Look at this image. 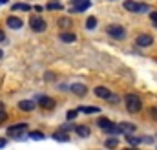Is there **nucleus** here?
<instances>
[{"mask_svg": "<svg viewBox=\"0 0 157 150\" xmlns=\"http://www.w3.org/2000/svg\"><path fill=\"white\" fill-rule=\"evenodd\" d=\"M95 95L101 97V99H108V97H110V90H108L106 86H97V88H95Z\"/></svg>", "mask_w": 157, "mask_h": 150, "instance_id": "4468645a", "label": "nucleus"}, {"mask_svg": "<svg viewBox=\"0 0 157 150\" xmlns=\"http://www.w3.org/2000/svg\"><path fill=\"white\" fill-rule=\"evenodd\" d=\"M2 57H4V53H2V49H0V59H2Z\"/></svg>", "mask_w": 157, "mask_h": 150, "instance_id": "f704fd0d", "label": "nucleus"}, {"mask_svg": "<svg viewBox=\"0 0 157 150\" xmlns=\"http://www.w3.org/2000/svg\"><path fill=\"white\" fill-rule=\"evenodd\" d=\"M0 110H4V105H2V103H0Z\"/></svg>", "mask_w": 157, "mask_h": 150, "instance_id": "72a5a7b5", "label": "nucleus"}, {"mask_svg": "<svg viewBox=\"0 0 157 150\" xmlns=\"http://www.w3.org/2000/svg\"><path fill=\"white\" fill-rule=\"evenodd\" d=\"M6 24H7V28H11V30H20L22 26H24V22H22V18H18V17H7V20H6Z\"/></svg>", "mask_w": 157, "mask_h": 150, "instance_id": "0eeeda50", "label": "nucleus"}, {"mask_svg": "<svg viewBox=\"0 0 157 150\" xmlns=\"http://www.w3.org/2000/svg\"><path fill=\"white\" fill-rule=\"evenodd\" d=\"M29 26H31L33 31L42 33V31L46 30V20H44L42 17H31V18H29Z\"/></svg>", "mask_w": 157, "mask_h": 150, "instance_id": "20e7f679", "label": "nucleus"}, {"mask_svg": "<svg viewBox=\"0 0 157 150\" xmlns=\"http://www.w3.org/2000/svg\"><path fill=\"white\" fill-rule=\"evenodd\" d=\"M59 28H71V18H66V17L59 18Z\"/></svg>", "mask_w": 157, "mask_h": 150, "instance_id": "5701e85b", "label": "nucleus"}, {"mask_svg": "<svg viewBox=\"0 0 157 150\" xmlns=\"http://www.w3.org/2000/svg\"><path fill=\"white\" fill-rule=\"evenodd\" d=\"M29 137H31V139H37V141H40V139H44L46 136H44L42 132H29Z\"/></svg>", "mask_w": 157, "mask_h": 150, "instance_id": "393cba45", "label": "nucleus"}, {"mask_svg": "<svg viewBox=\"0 0 157 150\" xmlns=\"http://www.w3.org/2000/svg\"><path fill=\"white\" fill-rule=\"evenodd\" d=\"M78 112H82V113H97L99 112V108H97V106H80Z\"/></svg>", "mask_w": 157, "mask_h": 150, "instance_id": "412c9836", "label": "nucleus"}, {"mask_svg": "<svg viewBox=\"0 0 157 150\" xmlns=\"http://www.w3.org/2000/svg\"><path fill=\"white\" fill-rule=\"evenodd\" d=\"M146 11H150V6L148 4H141L139 6V13H146Z\"/></svg>", "mask_w": 157, "mask_h": 150, "instance_id": "cd10ccee", "label": "nucleus"}, {"mask_svg": "<svg viewBox=\"0 0 157 150\" xmlns=\"http://www.w3.org/2000/svg\"><path fill=\"white\" fill-rule=\"evenodd\" d=\"M6 119H7V113L4 112V110H0V123H4Z\"/></svg>", "mask_w": 157, "mask_h": 150, "instance_id": "7c9ffc66", "label": "nucleus"}, {"mask_svg": "<svg viewBox=\"0 0 157 150\" xmlns=\"http://www.w3.org/2000/svg\"><path fill=\"white\" fill-rule=\"evenodd\" d=\"M53 139L55 141H60V143H66V141H70V136H68L66 130H60V132H55L53 134Z\"/></svg>", "mask_w": 157, "mask_h": 150, "instance_id": "2eb2a0df", "label": "nucleus"}, {"mask_svg": "<svg viewBox=\"0 0 157 150\" xmlns=\"http://www.w3.org/2000/svg\"><path fill=\"white\" fill-rule=\"evenodd\" d=\"M139 6H141V4H137V2H133V0H126V2H124V9L130 11V13H139Z\"/></svg>", "mask_w": 157, "mask_h": 150, "instance_id": "ddd939ff", "label": "nucleus"}, {"mask_svg": "<svg viewBox=\"0 0 157 150\" xmlns=\"http://www.w3.org/2000/svg\"><path fill=\"white\" fill-rule=\"evenodd\" d=\"M108 35H110L112 38H115V40H122V38L126 37V31H124L122 26L112 24V26H108Z\"/></svg>", "mask_w": 157, "mask_h": 150, "instance_id": "f03ea898", "label": "nucleus"}, {"mask_svg": "<svg viewBox=\"0 0 157 150\" xmlns=\"http://www.w3.org/2000/svg\"><path fill=\"white\" fill-rule=\"evenodd\" d=\"M70 90H71L75 95H86V92H88V88H86L84 84H80V82H75V84H71V86H70Z\"/></svg>", "mask_w": 157, "mask_h": 150, "instance_id": "9b49d317", "label": "nucleus"}, {"mask_svg": "<svg viewBox=\"0 0 157 150\" xmlns=\"http://www.w3.org/2000/svg\"><path fill=\"white\" fill-rule=\"evenodd\" d=\"M124 150H137V148H135V147H133V148H124Z\"/></svg>", "mask_w": 157, "mask_h": 150, "instance_id": "c9c22d12", "label": "nucleus"}, {"mask_svg": "<svg viewBox=\"0 0 157 150\" xmlns=\"http://www.w3.org/2000/svg\"><path fill=\"white\" fill-rule=\"evenodd\" d=\"M124 101H126V110H128L130 113L141 112V108H143V101H141L139 95H135V93H128V95L124 97Z\"/></svg>", "mask_w": 157, "mask_h": 150, "instance_id": "f257e3e1", "label": "nucleus"}, {"mask_svg": "<svg viewBox=\"0 0 157 150\" xmlns=\"http://www.w3.org/2000/svg\"><path fill=\"white\" fill-rule=\"evenodd\" d=\"M126 141H128L130 145H133V147H137V145L141 143V137H135V136H132V134H126Z\"/></svg>", "mask_w": 157, "mask_h": 150, "instance_id": "aec40b11", "label": "nucleus"}, {"mask_svg": "<svg viewBox=\"0 0 157 150\" xmlns=\"http://www.w3.org/2000/svg\"><path fill=\"white\" fill-rule=\"evenodd\" d=\"M150 115L157 121V106H152V108H150Z\"/></svg>", "mask_w": 157, "mask_h": 150, "instance_id": "c756f323", "label": "nucleus"}, {"mask_svg": "<svg viewBox=\"0 0 157 150\" xmlns=\"http://www.w3.org/2000/svg\"><path fill=\"white\" fill-rule=\"evenodd\" d=\"M46 9H49V11H55V9H62V4H60V2H57V0H51V2H48Z\"/></svg>", "mask_w": 157, "mask_h": 150, "instance_id": "f3484780", "label": "nucleus"}, {"mask_svg": "<svg viewBox=\"0 0 157 150\" xmlns=\"http://www.w3.org/2000/svg\"><path fill=\"white\" fill-rule=\"evenodd\" d=\"M108 103H112V105H117L119 103V95H113V93H110V97L106 99Z\"/></svg>", "mask_w": 157, "mask_h": 150, "instance_id": "bb28decb", "label": "nucleus"}, {"mask_svg": "<svg viewBox=\"0 0 157 150\" xmlns=\"http://www.w3.org/2000/svg\"><path fill=\"white\" fill-rule=\"evenodd\" d=\"M31 6L29 4H15L13 6V11H29Z\"/></svg>", "mask_w": 157, "mask_h": 150, "instance_id": "4be33fe9", "label": "nucleus"}, {"mask_svg": "<svg viewBox=\"0 0 157 150\" xmlns=\"http://www.w3.org/2000/svg\"><path fill=\"white\" fill-rule=\"evenodd\" d=\"M18 108H20L22 112H31V110L35 108V101H28V99H24V101L18 103Z\"/></svg>", "mask_w": 157, "mask_h": 150, "instance_id": "f8f14e48", "label": "nucleus"}, {"mask_svg": "<svg viewBox=\"0 0 157 150\" xmlns=\"http://www.w3.org/2000/svg\"><path fill=\"white\" fill-rule=\"evenodd\" d=\"M77 113H78V110H70V112L66 113V117H68V121H73V119L77 117Z\"/></svg>", "mask_w": 157, "mask_h": 150, "instance_id": "a878e982", "label": "nucleus"}, {"mask_svg": "<svg viewBox=\"0 0 157 150\" xmlns=\"http://www.w3.org/2000/svg\"><path fill=\"white\" fill-rule=\"evenodd\" d=\"M97 126L102 130V132H108L110 128H113L115 126V123H112L110 119H106V117H101V119H97Z\"/></svg>", "mask_w": 157, "mask_h": 150, "instance_id": "1a4fd4ad", "label": "nucleus"}, {"mask_svg": "<svg viewBox=\"0 0 157 150\" xmlns=\"http://www.w3.org/2000/svg\"><path fill=\"white\" fill-rule=\"evenodd\" d=\"M119 126H121V130H122V132H130V134L135 130V124H133V123H121Z\"/></svg>", "mask_w": 157, "mask_h": 150, "instance_id": "a211bd4d", "label": "nucleus"}, {"mask_svg": "<svg viewBox=\"0 0 157 150\" xmlns=\"http://www.w3.org/2000/svg\"><path fill=\"white\" fill-rule=\"evenodd\" d=\"M135 42H137V46H141V48H148V46H152L154 37L148 35V33H143V35H139V37L135 38Z\"/></svg>", "mask_w": 157, "mask_h": 150, "instance_id": "423d86ee", "label": "nucleus"}, {"mask_svg": "<svg viewBox=\"0 0 157 150\" xmlns=\"http://www.w3.org/2000/svg\"><path fill=\"white\" fill-rule=\"evenodd\" d=\"M95 26H97V18L95 17H88V20H86V30H95Z\"/></svg>", "mask_w": 157, "mask_h": 150, "instance_id": "6ab92c4d", "label": "nucleus"}, {"mask_svg": "<svg viewBox=\"0 0 157 150\" xmlns=\"http://www.w3.org/2000/svg\"><path fill=\"white\" fill-rule=\"evenodd\" d=\"M150 18H152V22H154V26L157 28V11H152V13H150Z\"/></svg>", "mask_w": 157, "mask_h": 150, "instance_id": "c85d7f7f", "label": "nucleus"}, {"mask_svg": "<svg viewBox=\"0 0 157 150\" xmlns=\"http://www.w3.org/2000/svg\"><path fill=\"white\" fill-rule=\"evenodd\" d=\"M39 105H40V108H44V110H51V108H55V101H53L51 97H48V95H42V97H40Z\"/></svg>", "mask_w": 157, "mask_h": 150, "instance_id": "6e6552de", "label": "nucleus"}, {"mask_svg": "<svg viewBox=\"0 0 157 150\" xmlns=\"http://www.w3.org/2000/svg\"><path fill=\"white\" fill-rule=\"evenodd\" d=\"M24 130H28V124H26V123H18V124L9 126V128H7V134H9L11 137L20 139V136H22V132H24Z\"/></svg>", "mask_w": 157, "mask_h": 150, "instance_id": "39448f33", "label": "nucleus"}, {"mask_svg": "<svg viewBox=\"0 0 157 150\" xmlns=\"http://www.w3.org/2000/svg\"><path fill=\"white\" fill-rule=\"evenodd\" d=\"M6 145H7V139L6 137H0V148H4Z\"/></svg>", "mask_w": 157, "mask_h": 150, "instance_id": "2f4dec72", "label": "nucleus"}, {"mask_svg": "<svg viewBox=\"0 0 157 150\" xmlns=\"http://www.w3.org/2000/svg\"><path fill=\"white\" fill-rule=\"evenodd\" d=\"M59 38H60L62 42H66V44H71V42H75V40H77V35H75V33H71V31H62V33L59 35Z\"/></svg>", "mask_w": 157, "mask_h": 150, "instance_id": "9d476101", "label": "nucleus"}, {"mask_svg": "<svg viewBox=\"0 0 157 150\" xmlns=\"http://www.w3.org/2000/svg\"><path fill=\"white\" fill-rule=\"evenodd\" d=\"M117 145H119V139L117 137H110V139H106V147L112 150V148H117Z\"/></svg>", "mask_w": 157, "mask_h": 150, "instance_id": "b1692460", "label": "nucleus"}, {"mask_svg": "<svg viewBox=\"0 0 157 150\" xmlns=\"http://www.w3.org/2000/svg\"><path fill=\"white\" fill-rule=\"evenodd\" d=\"M0 42H6V33L0 30Z\"/></svg>", "mask_w": 157, "mask_h": 150, "instance_id": "473e14b6", "label": "nucleus"}, {"mask_svg": "<svg viewBox=\"0 0 157 150\" xmlns=\"http://www.w3.org/2000/svg\"><path fill=\"white\" fill-rule=\"evenodd\" d=\"M75 134H77L78 137H88V136H90V128H88V126H84V124L75 126Z\"/></svg>", "mask_w": 157, "mask_h": 150, "instance_id": "dca6fc26", "label": "nucleus"}, {"mask_svg": "<svg viewBox=\"0 0 157 150\" xmlns=\"http://www.w3.org/2000/svg\"><path fill=\"white\" fill-rule=\"evenodd\" d=\"M90 7V0H71L70 13H82Z\"/></svg>", "mask_w": 157, "mask_h": 150, "instance_id": "7ed1b4c3", "label": "nucleus"}]
</instances>
